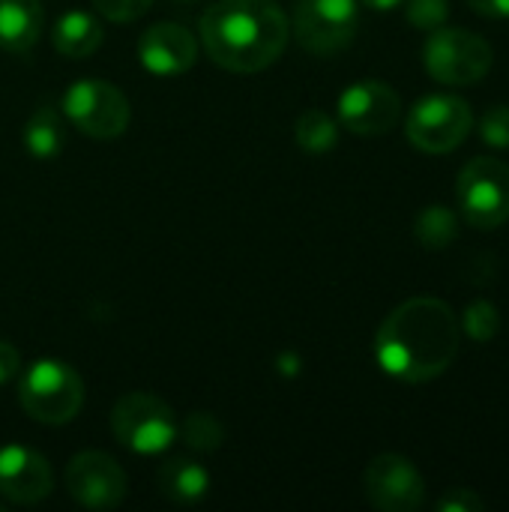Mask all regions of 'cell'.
<instances>
[{"instance_id":"obj_12","label":"cell","mask_w":509,"mask_h":512,"mask_svg":"<svg viewBox=\"0 0 509 512\" xmlns=\"http://www.w3.org/2000/svg\"><path fill=\"white\" fill-rule=\"evenodd\" d=\"M66 489L69 498L87 510H114L126 498V471L114 456L84 450L66 468Z\"/></svg>"},{"instance_id":"obj_20","label":"cell","mask_w":509,"mask_h":512,"mask_svg":"<svg viewBox=\"0 0 509 512\" xmlns=\"http://www.w3.org/2000/svg\"><path fill=\"white\" fill-rule=\"evenodd\" d=\"M414 237L423 249L441 252L450 243H456L459 237V216L450 207L432 204L426 210H420L417 222H414Z\"/></svg>"},{"instance_id":"obj_17","label":"cell","mask_w":509,"mask_h":512,"mask_svg":"<svg viewBox=\"0 0 509 512\" xmlns=\"http://www.w3.org/2000/svg\"><path fill=\"white\" fill-rule=\"evenodd\" d=\"M156 483H159V492L177 507H195L210 495L207 468L192 462V459H183V456H174V459L162 462V468L156 474Z\"/></svg>"},{"instance_id":"obj_2","label":"cell","mask_w":509,"mask_h":512,"mask_svg":"<svg viewBox=\"0 0 509 512\" xmlns=\"http://www.w3.org/2000/svg\"><path fill=\"white\" fill-rule=\"evenodd\" d=\"M291 39V21L273 0H216L201 15L207 57L240 75L273 66Z\"/></svg>"},{"instance_id":"obj_5","label":"cell","mask_w":509,"mask_h":512,"mask_svg":"<svg viewBox=\"0 0 509 512\" xmlns=\"http://www.w3.org/2000/svg\"><path fill=\"white\" fill-rule=\"evenodd\" d=\"M63 117L87 138L111 141L120 138L129 129V99L120 87L102 78H81L66 87L60 102Z\"/></svg>"},{"instance_id":"obj_7","label":"cell","mask_w":509,"mask_h":512,"mask_svg":"<svg viewBox=\"0 0 509 512\" xmlns=\"http://www.w3.org/2000/svg\"><path fill=\"white\" fill-rule=\"evenodd\" d=\"M459 210L480 231L501 228L509 219V165L498 156L471 159L456 183Z\"/></svg>"},{"instance_id":"obj_8","label":"cell","mask_w":509,"mask_h":512,"mask_svg":"<svg viewBox=\"0 0 509 512\" xmlns=\"http://www.w3.org/2000/svg\"><path fill=\"white\" fill-rule=\"evenodd\" d=\"M471 129H474V111L462 96L453 93L423 96L405 120L408 141L432 156L456 150L471 135Z\"/></svg>"},{"instance_id":"obj_6","label":"cell","mask_w":509,"mask_h":512,"mask_svg":"<svg viewBox=\"0 0 509 512\" xmlns=\"http://www.w3.org/2000/svg\"><path fill=\"white\" fill-rule=\"evenodd\" d=\"M111 432L126 450L138 456H159L177 441V420L171 405L159 396L126 393L111 411Z\"/></svg>"},{"instance_id":"obj_1","label":"cell","mask_w":509,"mask_h":512,"mask_svg":"<svg viewBox=\"0 0 509 512\" xmlns=\"http://www.w3.org/2000/svg\"><path fill=\"white\" fill-rule=\"evenodd\" d=\"M462 327L438 297H411L396 306L375 333L378 366L405 384L441 378L459 357Z\"/></svg>"},{"instance_id":"obj_16","label":"cell","mask_w":509,"mask_h":512,"mask_svg":"<svg viewBox=\"0 0 509 512\" xmlns=\"http://www.w3.org/2000/svg\"><path fill=\"white\" fill-rule=\"evenodd\" d=\"M105 39V30L99 24V18L87 9H69L54 21L51 30V45L60 57L69 60H81L90 57Z\"/></svg>"},{"instance_id":"obj_15","label":"cell","mask_w":509,"mask_h":512,"mask_svg":"<svg viewBox=\"0 0 509 512\" xmlns=\"http://www.w3.org/2000/svg\"><path fill=\"white\" fill-rule=\"evenodd\" d=\"M45 27L39 0H0V48L9 54H30Z\"/></svg>"},{"instance_id":"obj_11","label":"cell","mask_w":509,"mask_h":512,"mask_svg":"<svg viewBox=\"0 0 509 512\" xmlns=\"http://www.w3.org/2000/svg\"><path fill=\"white\" fill-rule=\"evenodd\" d=\"M402 117V96L378 78L354 81L339 96V123L363 138L387 135Z\"/></svg>"},{"instance_id":"obj_22","label":"cell","mask_w":509,"mask_h":512,"mask_svg":"<svg viewBox=\"0 0 509 512\" xmlns=\"http://www.w3.org/2000/svg\"><path fill=\"white\" fill-rule=\"evenodd\" d=\"M459 327H462L474 342L486 345V342H492V339L498 336V330H501V312H498L495 303H489V300H483V297H480V300H471V303L465 306V315H462Z\"/></svg>"},{"instance_id":"obj_25","label":"cell","mask_w":509,"mask_h":512,"mask_svg":"<svg viewBox=\"0 0 509 512\" xmlns=\"http://www.w3.org/2000/svg\"><path fill=\"white\" fill-rule=\"evenodd\" d=\"M150 6H153V0H93V9L102 18L117 21V24L141 18Z\"/></svg>"},{"instance_id":"obj_24","label":"cell","mask_w":509,"mask_h":512,"mask_svg":"<svg viewBox=\"0 0 509 512\" xmlns=\"http://www.w3.org/2000/svg\"><path fill=\"white\" fill-rule=\"evenodd\" d=\"M480 138L495 150H509V105H492L483 114Z\"/></svg>"},{"instance_id":"obj_19","label":"cell","mask_w":509,"mask_h":512,"mask_svg":"<svg viewBox=\"0 0 509 512\" xmlns=\"http://www.w3.org/2000/svg\"><path fill=\"white\" fill-rule=\"evenodd\" d=\"M294 138H297L300 150H306L309 156H324L339 144V120H333L321 108H309L297 117Z\"/></svg>"},{"instance_id":"obj_29","label":"cell","mask_w":509,"mask_h":512,"mask_svg":"<svg viewBox=\"0 0 509 512\" xmlns=\"http://www.w3.org/2000/svg\"><path fill=\"white\" fill-rule=\"evenodd\" d=\"M366 9H372V12H393V9H399L405 0H360Z\"/></svg>"},{"instance_id":"obj_28","label":"cell","mask_w":509,"mask_h":512,"mask_svg":"<svg viewBox=\"0 0 509 512\" xmlns=\"http://www.w3.org/2000/svg\"><path fill=\"white\" fill-rule=\"evenodd\" d=\"M468 6L483 18H509V0H468Z\"/></svg>"},{"instance_id":"obj_10","label":"cell","mask_w":509,"mask_h":512,"mask_svg":"<svg viewBox=\"0 0 509 512\" xmlns=\"http://www.w3.org/2000/svg\"><path fill=\"white\" fill-rule=\"evenodd\" d=\"M366 498L381 512H414L426 501V480L417 465L399 453H381L363 474Z\"/></svg>"},{"instance_id":"obj_18","label":"cell","mask_w":509,"mask_h":512,"mask_svg":"<svg viewBox=\"0 0 509 512\" xmlns=\"http://www.w3.org/2000/svg\"><path fill=\"white\" fill-rule=\"evenodd\" d=\"M63 111L51 102L36 105V111L27 117L24 132H21V144L33 159H57L66 147V123H63Z\"/></svg>"},{"instance_id":"obj_13","label":"cell","mask_w":509,"mask_h":512,"mask_svg":"<svg viewBox=\"0 0 509 512\" xmlns=\"http://www.w3.org/2000/svg\"><path fill=\"white\" fill-rule=\"evenodd\" d=\"M51 486L54 474L42 453L21 444L0 447V495L6 501L33 507L51 495Z\"/></svg>"},{"instance_id":"obj_23","label":"cell","mask_w":509,"mask_h":512,"mask_svg":"<svg viewBox=\"0 0 509 512\" xmlns=\"http://www.w3.org/2000/svg\"><path fill=\"white\" fill-rule=\"evenodd\" d=\"M405 15L417 30H438L450 18V0H405Z\"/></svg>"},{"instance_id":"obj_26","label":"cell","mask_w":509,"mask_h":512,"mask_svg":"<svg viewBox=\"0 0 509 512\" xmlns=\"http://www.w3.org/2000/svg\"><path fill=\"white\" fill-rule=\"evenodd\" d=\"M483 510H486V501H483L474 489H465V486L450 489V492L438 501V512H483Z\"/></svg>"},{"instance_id":"obj_3","label":"cell","mask_w":509,"mask_h":512,"mask_svg":"<svg viewBox=\"0 0 509 512\" xmlns=\"http://www.w3.org/2000/svg\"><path fill=\"white\" fill-rule=\"evenodd\" d=\"M18 402L42 426H66L84 408V381L63 360H36L18 381Z\"/></svg>"},{"instance_id":"obj_14","label":"cell","mask_w":509,"mask_h":512,"mask_svg":"<svg viewBox=\"0 0 509 512\" xmlns=\"http://www.w3.org/2000/svg\"><path fill=\"white\" fill-rule=\"evenodd\" d=\"M198 60V39L171 21H159L138 36V63L159 78L183 75Z\"/></svg>"},{"instance_id":"obj_21","label":"cell","mask_w":509,"mask_h":512,"mask_svg":"<svg viewBox=\"0 0 509 512\" xmlns=\"http://www.w3.org/2000/svg\"><path fill=\"white\" fill-rule=\"evenodd\" d=\"M177 435L195 453H216L225 444V426L213 414H207V411L189 414L183 420V426L177 429Z\"/></svg>"},{"instance_id":"obj_27","label":"cell","mask_w":509,"mask_h":512,"mask_svg":"<svg viewBox=\"0 0 509 512\" xmlns=\"http://www.w3.org/2000/svg\"><path fill=\"white\" fill-rule=\"evenodd\" d=\"M18 369H21V357H18L15 345L0 339V387L9 384L18 375Z\"/></svg>"},{"instance_id":"obj_9","label":"cell","mask_w":509,"mask_h":512,"mask_svg":"<svg viewBox=\"0 0 509 512\" xmlns=\"http://www.w3.org/2000/svg\"><path fill=\"white\" fill-rule=\"evenodd\" d=\"M360 27V0H300L291 18L294 39L309 54L348 48Z\"/></svg>"},{"instance_id":"obj_30","label":"cell","mask_w":509,"mask_h":512,"mask_svg":"<svg viewBox=\"0 0 509 512\" xmlns=\"http://www.w3.org/2000/svg\"><path fill=\"white\" fill-rule=\"evenodd\" d=\"M171 3H177V6H192V3H198V0H171Z\"/></svg>"},{"instance_id":"obj_4","label":"cell","mask_w":509,"mask_h":512,"mask_svg":"<svg viewBox=\"0 0 509 512\" xmlns=\"http://www.w3.org/2000/svg\"><path fill=\"white\" fill-rule=\"evenodd\" d=\"M495 60L492 45L465 27H438L423 45L426 72L447 87H468L489 75Z\"/></svg>"}]
</instances>
